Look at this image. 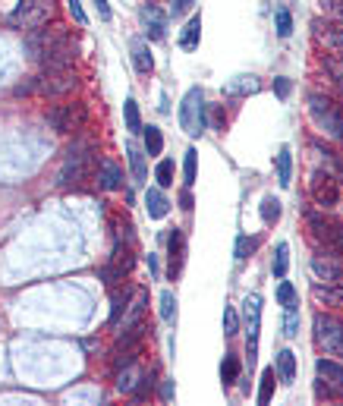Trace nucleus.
<instances>
[{
	"label": "nucleus",
	"mask_w": 343,
	"mask_h": 406,
	"mask_svg": "<svg viewBox=\"0 0 343 406\" xmlns=\"http://www.w3.org/2000/svg\"><path fill=\"white\" fill-rule=\"evenodd\" d=\"M95 154H98L95 139L76 136V139L70 142V148L64 152V167H60V173H57V186H79L82 180H89Z\"/></svg>",
	"instance_id": "obj_1"
},
{
	"label": "nucleus",
	"mask_w": 343,
	"mask_h": 406,
	"mask_svg": "<svg viewBox=\"0 0 343 406\" xmlns=\"http://www.w3.org/2000/svg\"><path fill=\"white\" fill-rule=\"evenodd\" d=\"M79 89V76L76 70H57V73H41L38 79H32L29 85H20L16 95H45V98H64L73 95Z\"/></svg>",
	"instance_id": "obj_2"
},
{
	"label": "nucleus",
	"mask_w": 343,
	"mask_h": 406,
	"mask_svg": "<svg viewBox=\"0 0 343 406\" xmlns=\"http://www.w3.org/2000/svg\"><path fill=\"white\" fill-rule=\"evenodd\" d=\"M305 227H309L312 240L318 242V249H324L328 255H343V227L334 217H328L324 211H309Z\"/></svg>",
	"instance_id": "obj_3"
},
{
	"label": "nucleus",
	"mask_w": 343,
	"mask_h": 406,
	"mask_svg": "<svg viewBox=\"0 0 343 406\" xmlns=\"http://www.w3.org/2000/svg\"><path fill=\"white\" fill-rule=\"evenodd\" d=\"M54 16H57V3L54 0H20L16 13L7 22L10 29H29V32H35V29L48 26Z\"/></svg>",
	"instance_id": "obj_4"
},
{
	"label": "nucleus",
	"mask_w": 343,
	"mask_h": 406,
	"mask_svg": "<svg viewBox=\"0 0 343 406\" xmlns=\"http://www.w3.org/2000/svg\"><path fill=\"white\" fill-rule=\"evenodd\" d=\"M85 123H89V110H85V104H79V101L48 108V126L60 136H79L85 129Z\"/></svg>",
	"instance_id": "obj_5"
},
{
	"label": "nucleus",
	"mask_w": 343,
	"mask_h": 406,
	"mask_svg": "<svg viewBox=\"0 0 343 406\" xmlns=\"http://www.w3.org/2000/svg\"><path fill=\"white\" fill-rule=\"evenodd\" d=\"M309 110L315 117V123L334 139H343V114L337 110V104L324 95H309Z\"/></svg>",
	"instance_id": "obj_6"
},
{
	"label": "nucleus",
	"mask_w": 343,
	"mask_h": 406,
	"mask_svg": "<svg viewBox=\"0 0 343 406\" xmlns=\"http://www.w3.org/2000/svg\"><path fill=\"white\" fill-rule=\"evenodd\" d=\"M205 95L202 89H189L183 98V104H180V126L186 129L189 136H198L205 129Z\"/></svg>",
	"instance_id": "obj_7"
},
{
	"label": "nucleus",
	"mask_w": 343,
	"mask_h": 406,
	"mask_svg": "<svg viewBox=\"0 0 343 406\" xmlns=\"http://www.w3.org/2000/svg\"><path fill=\"white\" fill-rule=\"evenodd\" d=\"M312 328H315V343L324 349V353L340 356V343H343V321L340 318L321 315V312H318L315 321H312Z\"/></svg>",
	"instance_id": "obj_8"
},
{
	"label": "nucleus",
	"mask_w": 343,
	"mask_h": 406,
	"mask_svg": "<svg viewBox=\"0 0 343 406\" xmlns=\"http://www.w3.org/2000/svg\"><path fill=\"white\" fill-rule=\"evenodd\" d=\"M309 189H312L315 205H321V211L334 208V205L340 202V186H337V177L330 171H315V173H312Z\"/></svg>",
	"instance_id": "obj_9"
},
{
	"label": "nucleus",
	"mask_w": 343,
	"mask_h": 406,
	"mask_svg": "<svg viewBox=\"0 0 343 406\" xmlns=\"http://www.w3.org/2000/svg\"><path fill=\"white\" fill-rule=\"evenodd\" d=\"M73 60H76V41L66 35L64 41H57L54 48H48L45 54H41V70L45 73H57V70H73Z\"/></svg>",
	"instance_id": "obj_10"
},
{
	"label": "nucleus",
	"mask_w": 343,
	"mask_h": 406,
	"mask_svg": "<svg viewBox=\"0 0 343 406\" xmlns=\"http://www.w3.org/2000/svg\"><path fill=\"white\" fill-rule=\"evenodd\" d=\"M66 35H70V32H66V26H60V22H54L51 29H45V26L35 29V32L29 35V41H26V45H29V57L41 60V54H45L48 48H54L57 41H64Z\"/></svg>",
	"instance_id": "obj_11"
},
{
	"label": "nucleus",
	"mask_w": 343,
	"mask_h": 406,
	"mask_svg": "<svg viewBox=\"0 0 343 406\" xmlns=\"http://www.w3.org/2000/svg\"><path fill=\"white\" fill-rule=\"evenodd\" d=\"M246 328H249L246 353H249V368H252V365H255V353H258V328H261V296H249V299H246Z\"/></svg>",
	"instance_id": "obj_12"
},
{
	"label": "nucleus",
	"mask_w": 343,
	"mask_h": 406,
	"mask_svg": "<svg viewBox=\"0 0 343 406\" xmlns=\"http://www.w3.org/2000/svg\"><path fill=\"white\" fill-rule=\"evenodd\" d=\"M312 29H315V38L321 41L328 51H334L337 57L343 60V22H321V20H315V22H312Z\"/></svg>",
	"instance_id": "obj_13"
},
{
	"label": "nucleus",
	"mask_w": 343,
	"mask_h": 406,
	"mask_svg": "<svg viewBox=\"0 0 343 406\" xmlns=\"http://www.w3.org/2000/svg\"><path fill=\"white\" fill-rule=\"evenodd\" d=\"M98 186H101L104 192H117L123 186V171L120 164H114V161H101L98 164Z\"/></svg>",
	"instance_id": "obj_14"
},
{
	"label": "nucleus",
	"mask_w": 343,
	"mask_h": 406,
	"mask_svg": "<svg viewBox=\"0 0 343 406\" xmlns=\"http://www.w3.org/2000/svg\"><path fill=\"white\" fill-rule=\"evenodd\" d=\"M145 305H148V293L145 290H136L133 299H129V305H126V312H123V331L142 324V312H145Z\"/></svg>",
	"instance_id": "obj_15"
},
{
	"label": "nucleus",
	"mask_w": 343,
	"mask_h": 406,
	"mask_svg": "<svg viewBox=\"0 0 343 406\" xmlns=\"http://www.w3.org/2000/svg\"><path fill=\"white\" fill-rule=\"evenodd\" d=\"M142 22H145L148 35L152 38H164V29H167V16L161 13L154 3H148V7H142Z\"/></svg>",
	"instance_id": "obj_16"
},
{
	"label": "nucleus",
	"mask_w": 343,
	"mask_h": 406,
	"mask_svg": "<svg viewBox=\"0 0 343 406\" xmlns=\"http://www.w3.org/2000/svg\"><path fill=\"white\" fill-rule=\"evenodd\" d=\"M133 287H123V290H114V296H110V318H108V324L110 328H117V324L123 321V312H126V305H129V299H133Z\"/></svg>",
	"instance_id": "obj_17"
},
{
	"label": "nucleus",
	"mask_w": 343,
	"mask_h": 406,
	"mask_svg": "<svg viewBox=\"0 0 343 406\" xmlns=\"http://www.w3.org/2000/svg\"><path fill=\"white\" fill-rule=\"evenodd\" d=\"M315 372L321 381H328L330 387H343V365L334 359H318L315 362Z\"/></svg>",
	"instance_id": "obj_18"
},
{
	"label": "nucleus",
	"mask_w": 343,
	"mask_h": 406,
	"mask_svg": "<svg viewBox=\"0 0 343 406\" xmlns=\"http://www.w3.org/2000/svg\"><path fill=\"white\" fill-rule=\"evenodd\" d=\"M167 198H164V189L161 186H148V192H145V208H148V215L154 217V221H161V217L167 215Z\"/></svg>",
	"instance_id": "obj_19"
},
{
	"label": "nucleus",
	"mask_w": 343,
	"mask_h": 406,
	"mask_svg": "<svg viewBox=\"0 0 343 406\" xmlns=\"http://www.w3.org/2000/svg\"><path fill=\"white\" fill-rule=\"evenodd\" d=\"M261 89V82L255 76H233L224 85V95H255Z\"/></svg>",
	"instance_id": "obj_20"
},
{
	"label": "nucleus",
	"mask_w": 343,
	"mask_h": 406,
	"mask_svg": "<svg viewBox=\"0 0 343 406\" xmlns=\"http://www.w3.org/2000/svg\"><path fill=\"white\" fill-rule=\"evenodd\" d=\"M312 299L318 305H343V290H337L334 284H315L312 287Z\"/></svg>",
	"instance_id": "obj_21"
},
{
	"label": "nucleus",
	"mask_w": 343,
	"mask_h": 406,
	"mask_svg": "<svg viewBox=\"0 0 343 406\" xmlns=\"http://www.w3.org/2000/svg\"><path fill=\"white\" fill-rule=\"evenodd\" d=\"M198 41H202V16H192V20L186 22L183 35H180V48H183V51H196Z\"/></svg>",
	"instance_id": "obj_22"
},
{
	"label": "nucleus",
	"mask_w": 343,
	"mask_h": 406,
	"mask_svg": "<svg viewBox=\"0 0 343 406\" xmlns=\"http://www.w3.org/2000/svg\"><path fill=\"white\" fill-rule=\"evenodd\" d=\"M277 378L284 384H293V378H296V356L290 349H280L277 353Z\"/></svg>",
	"instance_id": "obj_23"
},
{
	"label": "nucleus",
	"mask_w": 343,
	"mask_h": 406,
	"mask_svg": "<svg viewBox=\"0 0 343 406\" xmlns=\"http://www.w3.org/2000/svg\"><path fill=\"white\" fill-rule=\"evenodd\" d=\"M167 252H170V277L180 274V261H183V230L173 227L170 240H167Z\"/></svg>",
	"instance_id": "obj_24"
},
{
	"label": "nucleus",
	"mask_w": 343,
	"mask_h": 406,
	"mask_svg": "<svg viewBox=\"0 0 343 406\" xmlns=\"http://www.w3.org/2000/svg\"><path fill=\"white\" fill-rule=\"evenodd\" d=\"M133 64L139 73L154 70V57H152V51H148V41H133Z\"/></svg>",
	"instance_id": "obj_25"
},
{
	"label": "nucleus",
	"mask_w": 343,
	"mask_h": 406,
	"mask_svg": "<svg viewBox=\"0 0 343 406\" xmlns=\"http://www.w3.org/2000/svg\"><path fill=\"white\" fill-rule=\"evenodd\" d=\"M110 265L114 268H120L123 274H129L133 271V265H136V255H133V246H123V242H117V249H114V255H110Z\"/></svg>",
	"instance_id": "obj_26"
},
{
	"label": "nucleus",
	"mask_w": 343,
	"mask_h": 406,
	"mask_svg": "<svg viewBox=\"0 0 343 406\" xmlns=\"http://www.w3.org/2000/svg\"><path fill=\"white\" fill-rule=\"evenodd\" d=\"M277 183L284 186V189L293 183V154H290L286 145L277 152Z\"/></svg>",
	"instance_id": "obj_27"
},
{
	"label": "nucleus",
	"mask_w": 343,
	"mask_h": 406,
	"mask_svg": "<svg viewBox=\"0 0 343 406\" xmlns=\"http://www.w3.org/2000/svg\"><path fill=\"white\" fill-rule=\"evenodd\" d=\"M126 154H129V167H133L136 183H145V152L139 145H129Z\"/></svg>",
	"instance_id": "obj_28"
},
{
	"label": "nucleus",
	"mask_w": 343,
	"mask_h": 406,
	"mask_svg": "<svg viewBox=\"0 0 343 406\" xmlns=\"http://www.w3.org/2000/svg\"><path fill=\"white\" fill-rule=\"evenodd\" d=\"M236 378H240V359H236L233 353H227V356H224V362H221V384L230 387Z\"/></svg>",
	"instance_id": "obj_29"
},
{
	"label": "nucleus",
	"mask_w": 343,
	"mask_h": 406,
	"mask_svg": "<svg viewBox=\"0 0 343 406\" xmlns=\"http://www.w3.org/2000/svg\"><path fill=\"white\" fill-rule=\"evenodd\" d=\"M142 133H145V154L148 158L161 154V148H164V136H161V129L158 126H142Z\"/></svg>",
	"instance_id": "obj_30"
},
{
	"label": "nucleus",
	"mask_w": 343,
	"mask_h": 406,
	"mask_svg": "<svg viewBox=\"0 0 343 406\" xmlns=\"http://www.w3.org/2000/svg\"><path fill=\"white\" fill-rule=\"evenodd\" d=\"M299 334V303H286V312H284V337H296Z\"/></svg>",
	"instance_id": "obj_31"
},
{
	"label": "nucleus",
	"mask_w": 343,
	"mask_h": 406,
	"mask_svg": "<svg viewBox=\"0 0 343 406\" xmlns=\"http://www.w3.org/2000/svg\"><path fill=\"white\" fill-rule=\"evenodd\" d=\"M274 381H277V372H274V368H265V372H261V384H258V403L261 406L271 403V397H274Z\"/></svg>",
	"instance_id": "obj_32"
},
{
	"label": "nucleus",
	"mask_w": 343,
	"mask_h": 406,
	"mask_svg": "<svg viewBox=\"0 0 343 406\" xmlns=\"http://www.w3.org/2000/svg\"><path fill=\"white\" fill-rule=\"evenodd\" d=\"M286 268H290V246L286 242H277L274 249V277H286Z\"/></svg>",
	"instance_id": "obj_33"
},
{
	"label": "nucleus",
	"mask_w": 343,
	"mask_h": 406,
	"mask_svg": "<svg viewBox=\"0 0 343 406\" xmlns=\"http://www.w3.org/2000/svg\"><path fill=\"white\" fill-rule=\"evenodd\" d=\"M123 114H126V129H129V133H142V117H139V104H136V98H126Z\"/></svg>",
	"instance_id": "obj_34"
},
{
	"label": "nucleus",
	"mask_w": 343,
	"mask_h": 406,
	"mask_svg": "<svg viewBox=\"0 0 343 406\" xmlns=\"http://www.w3.org/2000/svg\"><path fill=\"white\" fill-rule=\"evenodd\" d=\"M261 221H265L268 227L280 221V202H277L274 196H265V198H261Z\"/></svg>",
	"instance_id": "obj_35"
},
{
	"label": "nucleus",
	"mask_w": 343,
	"mask_h": 406,
	"mask_svg": "<svg viewBox=\"0 0 343 406\" xmlns=\"http://www.w3.org/2000/svg\"><path fill=\"white\" fill-rule=\"evenodd\" d=\"M139 378H142V375L136 372L133 365H126V368L120 372V378H117V391H120V393H133L136 384H139Z\"/></svg>",
	"instance_id": "obj_36"
},
{
	"label": "nucleus",
	"mask_w": 343,
	"mask_h": 406,
	"mask_svg": "<svg viewBox=\"0 0 343 406\" xmlns=\"http://www.w3.org/2000/svg\"><path fill=\"white\" fill-rule=\"evenodd\" d=\"M154 180H158L161 189H167V186H173V161H158V167H154Z\"/></svg>",
	"instance_id": "obj_37"
},
{
	"label": "nucleus",
	"mask_w": 343,
	"mask_h": 406,
	"mask_svg": "<svg viewBox=\"0 0 343 406\" xmlns=\"http://www.w3.org/2000/svg\"><path fill=\"white\" fill-rule=\"evenodd\" d=\"M161 318H164V321H173V318H177V296H173L170 290L161 293Z\"/></svg>",
	"instance_id": "obj_38"
},
{
	"label": "nucleus",
	"mask_w": 343,
	"mask_h": 406,
	"mask_svg": "<svg viewBox=\"0 0 343 406\" xmlns=\"http://www.w3.org/2000/svg\"><path fill=\"white\" fill-rule=\"evenodd\" d=\"M321 66L328 70V76L334 79V82L343 89V60H340V57H324V60H321Z\"/></svg>",
	"instance_id": "obj_39"
},
{
	"label": "nucleus",
	"mask_w": 343,
	"mask_h": 406,
	"mask_svg": "<svg viewBox=\"0 0 343 406\" xmlns=\"http://www.w3.org/2000/svg\"><path fill=\"white\" fill-rule=\"evenodd\" d=\"M98 277H101V280H104V284H108V287H117V284H120L123 277H126V274H123L120 268H114V265H110V261H108V265H101V271H98Z\"/></svg>",
	"instance_id": "obj_40"
},
{
	"label": "nucleus",
	"mask_w": 343,
	"mask_h": 406,
	"mask_svg": "<svg viewBox=\"0 0 343 406\" xmlns=\"http://www.w3.org/2000/svg\"><path fill=\"white\" fill-rule=\"evenodd\" d=\"M196 148H189L186 152V161H183V180H186V189H189L192 183H196Z\"/></svg>",
	"instance_id": "obj_41"
},
{
	"label": "nucleus",
	"mask_w": 343,
	"mask_h": 406,
	"mask_svg": "<svg viewBox=\"0 0 343 406\" xmlns=\"http://www.w3.org/2000/svg\"><path fill=\"white\" fill-rule=\"evenodd\" d=\"M274 20H277V35H280V38H286V35L293 32V16H290V10L280 7L277 13H274Z\"/></svg>",
	"instance_id": "obj_42"
},
{
	"label": "nucleus",
	"mask_w": 343,
	"mask_h": 406,
	"mask_svg": "<svg viewBox=\"0 0 343 406\" xmlns=\"http://www.w3.org/2000/svg\"><path fill=\"white\" fill-rule=\"evenodd\" d=\"M240 331V318H236V309L233 305H224V334L233 337Z\"/></svg>",
	"instance_id": "obj_43"
},
{
	"label": "nucleus",
	"mask_w": 343,
	"mask_h": 406,
	"mask_svg": "<svg viewBox=\"0 0 343 406\" xmlns=\"http://www.w3.org/2000/svg\"><path fill=\"white\" fill-rule=\"evenodd\" d=\"M321 13L334 22H343V0H321Z\"/></svg>",
	"instance_id": "obj_44"
},
{
	"label": "nucleus",
	"mask_w": 343,
	"mask_h": 406,
	"mask_svg": "<svg viewBox=\"0 0 343 406\" xmlns=\"http://www.w3.org/2000/svg\"><path fill=\"white\" fill-rule=\"evenodd\" d=\"M208 120H211V129L224 133V123H227V114H224V104H211L208 110Z\"/></svg>",
	"instance_id": "obj_45"
},
{
	"label": "nucleus",
	"mask_w": 343,
	"mask_h": 406,
	"mask_svg": "<svg viewBox=\"0 0 343 406\" xmlns=\"http://www.w3.org/2000/svg\"><path fill=\"white\" fill-rule=\"evenodd\" d=\"M258 246V240H249V236H240V240H236V259H246L249 252H252V249Z\"/></svg>",
	"instance_id": "obj_46"
},
{
	"label": "nucleus",
	"mask_w": 343,
	"mask_h": 406,
	"mask_svg": "<svg viewBox=\"0 0 343 406\" xmlns=\"http://www.w3.org/2000/svg\"><path fill=\"white\" fill-rule=\"evenodd\" d=\"M293 299H296V290H293L290 280H284V284L277 287V303H280V305H286V303H293Z\"/></svg>",
	"instance_id": "obj_47"
},
{
	"label": "nucleus",
	"mask_w": 343,
	"mask_h": 406,
	"mask_svg": "<svg viewBox=\"0 0 343 406\" xmlns=\"http://www.w3.org/2000/svg\"><path fill=\"white\" fill-rule=\"evenodd\" d=\"M66 3H70V13H73V20H76L79 26H85V22H89V16H85L82 3H79V0H66Z\"/></svg>",
	"instance_id": "obj_48"
},
{
	"label": "nucleus",
	"mask_w": 343,
	"mask_h": 406,
	"mask_svg": "<svg viewBox=\"0 0 343 406\" xmlns=\"http://www.w3.org/2000/svg\"><path fill=\"white\" fill-rule=\"evenodd\" d=\"M274 89H277V95H280V98H286V95H290V79H284V76L274 79Z\"/></svg>",
	"instance_id": "obj_49"
},
{
	"label": "nucleus",
	"mask_w": 343,
	"mask_h": 406,
	"mask_svg": "<svg viewBox=\"0 0 343 406\" xmlns=\"http://www.w3.org/2000/svg\"><path fill=\"white\" fill-rule=\"evenodd\" d=\"M95 7H98V16H101V20H110V3H108V0H95Z\"/></svg>",
	"instance_id": "obj_50"
},
{
	"label": "nucleus",
	"mask_w": 343,
	"mask_h": 406,
	"mask_svg": "<svg viewBox=\"0 0 343 406\" xmlns=\"http://www.w3.org/2000/svg\"><path fill=\"white\" fill-rule=\"evenodd\" d=\"M180 208H183V211H192V196H189V189H186L183 196H180Z\"/></svg>",
	"instance_id": "obj_51"
},
{
	"label": "nucleus",
	"mask_w": 343,
	"mask_h": 406,
	"mask_svg": "<svg viewBox=\"0 0 343 406\" xmlns=\"http://www.w3.org/2000/svg\"><path fill=\"white\" fill-rule=\"evenodd\" d=\"M192 7V0H177V7H173V16H180V13H186V10Z\"/></svg>",
	"instance_id": "obj_52"
},
{
	"label": "nucleus",
	"mask_w": 343,
	"mask_h": 406,
	"mask_svg": "<svg viewBox=\"0 0 343 406\" xmlns=\"http://www.w3.org/2000/svg\"><path fill=\"white\" fill-rule=\"evenodd\" d=\"M173 397V381H164V387H161V400H170Z\"/></svg>",
	"instance_id": "obj_53"
},
{
	"label": "nucleus",
	"mask_w": 343,
	"mask_h": 406,
	"mask_svg": "<svg viewBox=\"0 0 343 406\" xmlns=\"http://www.w3.org/2000/svg\"><path fill=\"white\" fill-rule=\"evenodd\" d=\"M328 158H330V164L337 167V173H340V177H343V158H340V154H334V152H330Z\"/></svg>",
	"instance_id": "obj_54"
},
{
	"label": "nucleus",
	"mask_w": 343,
	"mask_h": 406,
	"mask_svg": "<svg viewBox=\"0 0 343 406\" xmlns=\"http://www.w3.org/2000/svg\"><path fill=\"white\" fill-rule=\"evenodd\" d=\"M340 356H343V343H340Z\"/></svg>",
	"instance_id": "obj_55"
}]
</instances>
